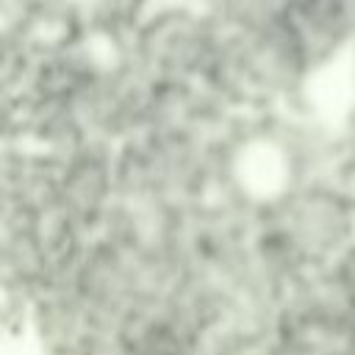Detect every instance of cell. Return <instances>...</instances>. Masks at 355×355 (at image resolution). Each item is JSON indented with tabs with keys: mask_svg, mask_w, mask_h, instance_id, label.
Listing matches in <instances>:
<instances>
[{
	"mask_svg": "<svg viewBox=\"0 0 355 355\" xmlns=\"http://www.w3.org/2000/svg\"><path fill=\"white\" fill-rule=\"evenodd\" d=\"M111 191V169L108 158L97 147H86L67 169L58 186V205H64L80 225L94 219L108 200Z\"/></svg>",
	"mask_w": 355,
	"mask_h": 355,
	"instance_id": "3957f363",
	"label": "cell"
},
{
	"mask_svg": "<svg viewBox=\"0 0 355 355\" xmlns=\"http://www.w3.org/2000/svg\"><path fill=\"white\" fill-rule=\"evenodd\" d=\"M349 233L347 205L330 191L300 194L288 205V230L283 233L297 252L322 255L336 250Z\"/></svg>",
	"mask_w": 355,
	"mask_h": 355,
	"instance_id": "6da1fadb",
	"label": "cell"
},
{
	"mask_svg": "<svg viewBox=\"0 0 355 355\" xmlns=\"http://www.w3.org/2000/svg\"><path fill=\"white\" fill-rule=\"evenodd\" d=\"M141 50L158 69H164L169 75H183V72L200 69L202 55L214 53L208 36L200 33V25L186 14L161 17L141 36Z\"/></svg>",
	"mask_w": 355,
	"mask_h": 355,
	"instance_id": "7a4b0ae2",
	"label": "cell"
}]
</instances>
